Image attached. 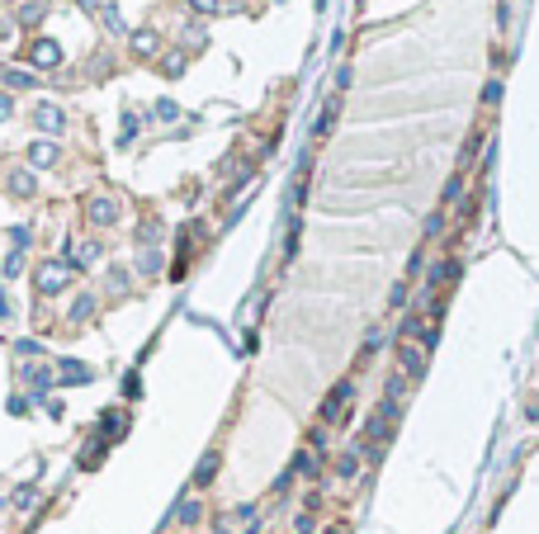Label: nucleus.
Returning a JSON list of instances; mask_svg holds the SVG:
<instances>
[{
	"label": "nucleus",
	"instance_id": "f257e3e1",
	"mask_svg": "<svg viewBox=\"0 0 539 534\" xmlns=\"http://www.w3.org/2000/svg\"><path fill=\"white\" fill-rule=\"evenodd\" d=\"M28 57H33V66H43V71H53V66H62V48H57L53 38H38V43L28 48Z\"/></svg>",
	"mask_w": 539,
	"mask_h": 534
},
{
	"label": "nucleus",
	"instance_id": "f03ea898",
	"mask_svg": "<svg viewBox=\"0 0 539 534\" xmlns=\"http://www.w3.org/2000/svg\"><path fill=\"white\" fill-rule=\"evenodd\" d=\"M33 118H38V128H43V133H57V128H62V109H57V105H38Z\"/></svg>",
	"mask_w": 539,
	"mask_h": 534
},
{
	"label": "nucleus",
	"instance_id": "7ed1b4c3",
	"mask_svg": "<svg viewBox=\"0 0 539 534\" xmlns=\"http://www.w3.org/2000/svg\"><path fill=\"white\" fill-rule=\"evenodd\" d=\"M114 213H118V208H114V199H105V194H100V199H90V222H114Z\"/></svg>",
	"mask_w": 539,
	"mask_h": 534
},
{
	"label": "nucleus",
	"instance_id": "20e7f679",
	"mask_svg": "<svg viewBox=\"0 0 539 534\" xmlns=\"http://www.w3.org/2000/svg\"><path fill=\"white\" fill-rule=\"evenodd\" d=\"M28 161H33V166H53L57 147H53V142H33V147H28Z\"/></svg>",
	"mask_w": 539,
	"mask_h": 534
},
{
	"label": "nucleus",
	"instance_id": "39448f33",
	"mask_svg": "<svg viewBox=\"0 0 539 534\" xmlns=\"http://www.w3.org/2000/svg\"><path fill=\"white\" fill-rule=\"evenodd\" d=\"M38 284H43L48 294H53V289H62V284H67V269H62V265H48L43 274H38Z\"/></svg>",
	"mask_w": 539,
	"mask_h": 534
},
{
	"label": "nucleus",
	"instance_id": "423d86ee",
	"mask_svg": "<svg viewBox=\"0 0 539 534\" xmlns=\"http://www.w3.org/2000/svg\"><path fill=\"white\" fill-rule=\"evenodd\" d=\"M152 48H157V33H152V28H137V33H133V53L147 57Z\"/></svg>",
	"mask_w": 539,
	"mask_h": 534
},
{
	"label": "nucleus",
	"instance_id": "0eeeda50",
	"mask_svg": "<svg viewBox=\"0 0 539 534\" xmlns=\"http://www.w3.org/2000/svg\"><path fill=\"white\" fill-rule=\"evenodd\" d=\"M38 19H43V10H38V5H24V10H19V24H24V28H33Z\"/></svg>",
	"mask_w": 539,
	"mask_h": 534
},
{
	"label": "nucleus",
	"instance_id": "6e6552de",
	"mask_svg": "<svg viewBox=\"0 0 539 534\" xmlns=\"http://www.w3.org/2000/svg\"><path fill=\"white\" fill-rule=\"evenodd\" d=\"M5 85H15V90H24V85H28V71H15V66H10V71H5Z\"/></svg>",
	"mask_w": 539,
	"mask_h": 534
},
{
	"label": "nucleus",
	"instance_id": "1a4fd4ad",
	"mask_svg": "<svg viewBox=\"0 0 539 534\" xmlns=\"http://www.w3.org/2000/svg\"><path fill=\"white\" fill-rule=\"evenodd\" d=\"M10 185H15V194H28V189H33V175H28V170H19Z\"/></svg>",
	"mask_w": 539,
	"mask_h": 534
},
{
	"label": "nucleus",
	"instance_id": "9d476101",
	"mask_svg": "<svg viewBox=\"0 0 539 534\" xmlns=\"http://www.w3.org/2000/svg\"><path fill=\"white\" fill-rule=\"evenodd\" d=\"M189 5H194L199 15H213V10H218V0H189Z\"/></svg>",
	"mask_w": 539,
	"mask_h": 534
},
{
	"label": "nucleus",
	"instance_id": "9b49d317",
	"mask_svg": "<svg viewBox=\"0 0 539 534\" xmlns=\"http://www.w3.org/2000/svg\"><path fill=\"white\" fill-rule=\"evenodd\" d=\"M0 118H10V95H0Z\"/></svg>",
	"mask_w": 539,
	"mask_h": 534
},
{
	"label": "nucleus",
	"instance_id": "f8f14e48",
	"mask_svg": "<svg viewBox=\"0 0 539 534\" xmlns=\"http://www.w3.org/2000/svg\"><path fill=\"white\" fill-rule=\"evenodd\" d=\"M81 10H100V0H81Z\"/></svg>",
	"mask_w": 539,
	"mask_h": 534
}]
</instances>
